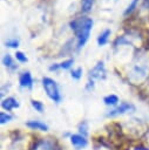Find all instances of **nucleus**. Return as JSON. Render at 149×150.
<instances>
[{
    "label": "nucleus",
    "instance_id": "nucleus-17",
    "mask_svg": "<svg viewBox=\"0 0 149 150\" xmlns=\"http://www.w3.org/2000/svg\"><path fill=\"white\" fill-rule=\"evenodd\" d=\"M137 1H138V0H133V1H131V4H130V5L128 6V8L124 11V15H128L129 13H131V12L134 11V8H135V6H136Z\"/></svg>",
    "mask_w": 149,
    "mask_h": 150
},
{
    "label": "nucleus",
    "instance_id": "nucleus-7",
    "mask_svg": "<svg viewBox=\"0 0 149 150\" xmlns=\"http://www.w3.org/2000/svg\"><path fill=\"white\" fill-rule=\"evenodd\" d=\"M1 107L4 109H6V110H12L14 108H18L19 103L14 97H8V98H6V100H4L1 102Z\"/></svg>",
    "mask_w": 149,
    "mask_h": 150
},
{
    "label": "nucleus",
    "instance_id": "nucleus-2",
    "mask_svg": "<svg viewBox=\"0 0 149 150\" xmlns=\"http://www.w3.org/2000/svg\"><path fill=\"white\" fill-rule=\"evenodd\" d=\"M42 86L48 95V97L50 100H53L54 102L56 103H60L61 101V94H60V90H59V87L56 84V82L49 77H43L42 79Z\"/></svg>",
    "mask_w": 149,
    "mask_h": 150
},
{
    "label": "nucleus",
    "instance_id": "nucleus-18",
    "mask_svg": "<svg viewBox=\"0 0 149 150\" xmlns=\"http://www.w3.org/2000/svg\"><path fill=\"white\" fill-rule=\"evenodd\" d=\"M15 57H16V60L18 61H20V62H27V57H26V55L23 54V53H21V52H16V54H15Z\"/></svg>",
    "mask_w": 149,
    "mask_h": 150
},
{
    "label": "nucleus",
    "instance_id": "nucleus-4",
    "mask_svg": "<svg viewBox=\"0 0 149 150\" xmlns=\"http://www.w3.org/2000/svg\"><path fill=\"white\" fill-rule=\"evenodd\" d=\"M106 77V69H104V64L103 62H99L89 73V80L92 79V81L94 79H97V80H101V79H104Z\"/></svg>",
    "mask_w": 149,
    "mask_h": 150
},
{
    "label": "nucleus",
    "instance_id": "nucleus-19",
    "mask_svg": "<svg viewBox=\"0 0 149 150\" xmlns=\"http://www.w3.org/2000/svg\"><path fill=\"white\" fill-rule=\"evenodd\" d=\"M6 46L11 47V48H16L19 46V41L18 40H8V41H6Z\"/></svg>",
    "mask_w": 149,
    "mask_h": 150
},
{
    "label": "nucleus",
    "instance_id": "nucleus-13",
    "mask_svg": "<svg viewBox=\"0 0 149 150\" xmlns=\"http://www.w3.org/2000/svg\"><path fill=\"white\" fill-rule=\"evenodd\" d=\"M31 103H32L33 108H34L35 110H38L39 112H42V111H43V104H42L40 101H35V100H32V101H31Z\"/></svg>",
    "mask_w": 149,
    "mask_h": 150
},
{
    "label": "nucleus",
    "instance_id": "nucleus-10",
    "mask_svg": "<svg viewBox=\"0 0 149 150\" xmlns=\"http://www.w3.org/2000/svg\"><path fill=\"white\" fill-rule=\"evenodd\" d=\"M109 35H110V30H109V29H106L102 34L99 35V38H97V45H99V46H103V45H106L107 41H108Z\"/></svg>",
    "mask_w": 149,
    "mask_h": 150
},
{
    "label": "nucleus",
    "instance_id": "nucleus-8",
    "mask_svg": "<svg viewBox=\"0 0 149 150\" xmlns=\"http://www.w3.org/2000/svg\"><path fill=\"white\" fill-rule=\"evenodd\" d=\"M26 125L31 129H35V130H42V131H46L48 129L47 124L40 122V121H31V122H27Z\"/></svg>",
    "mask_w": 149,
    "mask_h": 150
},
{
    "label": "nucleus",
    "instance_id": "nucleus-12",
    "mask_svg": "<svg viewBox=\"0 0 149 150\" xmlns=\"http://www.w3.org/2000/svg\"><path fill=\"white\" fill-rule=\"evenodd\" d=\"M93 4H94V0H82V2H81V11L83 13H88L92 9Z\"/></svg>",
    "mask_w": 149,
    "mask_h": 150
},
{
    "label": "nucleus",
    "instance_id": "nucleus-14",
    "mask_svg": "<svg viewBox=\"0 0 149 150\" xmlns=\"http://www.w3.org/2000/svg\"><path fill=\"white\" fill-rule=\"evenodd\" d=\"M11 120H12V116H11V115H8V114H6V112H4V111L0 112V121H1V124H5L6 122H9Z\"/></svg>",
    "mask_w": 149,
    "mask_h": 150
},
{
    "label": "nucleus",
    "instance_id": "nucleus-11",
    "mask_svg": "<svg viewBox=\"0 0 149 150\" xmlns=\"http://www.w3.org/2000/svg\"><path fill=\"white\" fill-rule=\"evenodd\" d=\"M103 102H104V104H107V105H115V104L118 102V97H117L116 95L111 94V95L106 96V97L103 98Z\"/></svg>",
    "mask_w": 149,
    "mask_h": 150
},
{
    "label": "nucleus",
    "instance_id": "nucleus-3",
    "mask_svg": "<svg viewBox=\"0 0 149 150\" xmlns=\"http://www.w3.org/2000/svg\"><path fill=\"white\" fill-rule=\"evenodd\" d=\"M134 110H135V107H134L133 104L123 102V103H121V104H120V107H117V108H115V109L110 110V111L107 114V116L113 117V116L122 115V114H126V112H128V111H134Z\"/></svg>",
    "mask_w": 149,
    "mask_h": 150
},
{
    "label": "nucleus",
    "instance_id": "nucleus-15",
    "mask_svg": "<svg viewBox=\"0 0 149 150\" xmlns=\"http://www.w3.org/2000/svg\"><path fill=\"white\" fill-rule=\"evenodd\" d=\"M73 62H74V60H73V59H69V60H67V61H63L62 63H60V64H59V68L68 69V68H70V66L73 64Z\"/></svg>",
    "mask_w": 149,
    "mask_h": 150
},
{
    "label": "nucleus",
    "instance_id": "nucleus-16",
    "mask_svg": "<svg viewBox=\"0 0 149 150\" xmlns=\"http://www.w3.org/2000/svg\"><path fill=\"white\" fill-rule=\"evenodd\" d=\"M70 75H72V77H73V79L79 80V79L81 77V75H82V69H81V68H77V69L73 70V71L70 73Z\"/></svg>",
    "mask_w": 149,
    "mask_h": 150
},
{
    "label": "nucleus",
    "instance_id": "nucleus-6",
    "mask_svg": "<svg viewBox=\"0 0 149 150\" xmlns=\"http://www.w3.org/2000/svg\"><path fill=\"white\" fill-rule=\"evenodd\" d=\"M19 82H20V86H21V87H26V88L32 89V87H33V79H32L31 73H29V71L22 73V74L20 75Z\"/></svg>",
    "mask_w": 149,
    "mask_h": 150
},
{
    "label": "nucleus",
    "instance_id": "nucleus-1",
    "mask_svg": "<svg viewBox=\"0 0 149 150\" xmlns=\"http://www.w3.org/2000/svg\"><path fill=\"white\" fill-rule=\"evenodd\" d=\"M92 27H93V20L87 16L76 18L70 22V28L73 29L77 39V48H81L84 46V43L89 38Z\"/></svg>",
    "mask_w": 149,
    "mask_h": 150
},
{
    "label": "nucleus",
    "instance_id": "nucleus-5",
    "mask_svg": "<svg viewBox=\"0 0 149 150\" xmlns=\"http://www.w3.org/2000/svg\"><path fill=\"white\" fill-rule=\"evenodd\" d=\"M70 143L73 144L74 148H76V150H80L87 145V139L83 135H72Z\"/></svg>",
    "mask_w": 149,
    "mask_h": 150
},
{
    "label": "nucleus",
    "instance_id": "nucleus-9",
    "mask_svg": "<svg viewBox=\"0 0 149 150\" xmlns=\"http://www.w3.org/2000/svg\"><path fill=\"white\" fill-rule=\"evenodd\" d=\"M2 63L5 64V67H7L8 69H12V70H14V69L18 68V66L14 63V61H13V59L11 57L9 54H6V55L4 56V59H2Z\"/></svg>",
    "mask_w": 149,
    "mask_h": 150
}]
</instances>
